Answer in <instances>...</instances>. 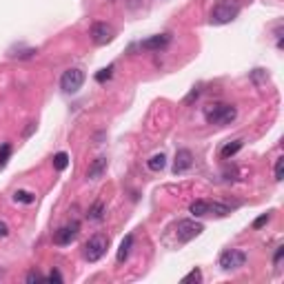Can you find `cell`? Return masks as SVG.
Returning a JSON list of instances; mask_svg holds the SVG:
<instances>
[{
	"instance_id": "cell-1",
	"label": "cell",
	"mask_w": 284,
	"mask_h": 284,
	"mask_svg": "<svg viewBox=\"0 0 284 284\" xmlns=\"http://www.w3.org/2000/svg\"><path fill=\"white\" fill-rule=\"evenodd\" d=\"M237 116V109L233 104H222V102H215L209 104L204 109V120L209 125H231Z\"/></svg>"
},
{
	"instance_id": "cell-2",
	"label": "cell",
	"mask_w": 284,
	"mask_h": 284,
	"mask_svg": "<svg viewBox=\"0 0 284 284\" xmlns=\"http://www.w3.org/2000/svg\"><path fill=\"white\" fill-rule=\"evenodd\" d=\"M107 249H109V237L102 236V233H95V236H91L89 240L85 242L82 255H85L87 262H98V260L107 253Z\"/></svg>"
},
{
	"instance_id": "cell-3",
	"label": "cell",
	"mask_w": 284,
	"mask_h": 284,
	"mask_svg": "<svg viewBox=\"0 0 284 284\" xmlns=\"http://www.w3.org/2000/svg\"><path fill=\"white\" fill-rule=\"evenodd\" d=\"M202 231H204V224L198 222V220H180L178 227H176V236L180 242H191Z\"/></svg>"
},
{
	"instance_id": "cell-4",
	"label": "cell",
	"mask_w": 284,
	"mask_h": 284,
	"mask_svg": "<svg viewBox=\"0 0 284 284\" xmlns=\"http://www.w3.org/2000/svg\"><path fill=\"white\" fill-rule=\"evenodd\" d=\"M240 13L237 4H231V2H222L211 11V25H229L233 22Z\"/></svg>"
},
{
	"instance_id": "cell-5",
	"label": "cell",
	"mask_w": 284,
	"mask_h": 284,
	"mask_svg": "<svg viewBox=\"0 0 284 284\" xmlns=\"http://www.w3.org/2000/svg\"><path fill=\"white\" fill-rule=\"evenodd\" d=\"M85 85V71L82 69H67L60 78V89L65 94H76Z\"/></svg>"
},
{
	"instance_id": "cell-6",
	"label": "cell",
	"mask_w": 284,
	"mask_h": 284,
	"mask_svg": "<svg viewBox=\"0 0 284 284\" xmlns=\"http://www.w3.org/2000/svg\"><path fill=\"white\" fill-rule=\"evenodd\" d=\"M80 236V222H67L65 227H60L56 233H53V244H58V246H67V244H71L76 237Z\"/></svg>"
},
{
	"instance_id": "cell-7",
	"label": "cell",
	"mask_w": 284,
	"mask_h": 284,
	"mask_svg": "<svg viewBox=\"0 0 284 284\" xmlns=\"http://www.w3.org/2000/svg\"><path fill=\"white\" fill-rule=\"evenodd\" d=\"M244 262H246V255L242 253V251H237V249H227L222 255H220V260H218V264H220L222 271L240 269V267H244Z\"/></svg>"
},
{
	"instance_id": "cell-8",
	"label": "cell",
	"mask_w": 284,
	"mask_h": 284,
	"mask_svg": "<svg viewBox=\"0 0 284 284\" xmlns=\"http://www.w3.org/2000/svg\"><path fill=\"white\" fill-rule=\"evenodd\" d=\"M89 36H91V40H94V45H109L113 40V36H116V31H113V27L107 25V22H95V25L91 27Z\"/></svg>"
},
{
	"instance_id": "cell-9",
	"label": "cell",
	"mask_w": 284,
	"mask_h": 284,
	"mask_svg": "<svg viewBox=\"0 0 284 284\" xmlns=\"http://www.w3.org/2000/svg\"><path fill=\"white\" fill-rule=\"evenodd\" d=\"M169 43H171V36L169 34H158V36H151V38L142 40L140 49L142 51H160V49H164Z\"/></svg>"
},
{
	"instance_id": "cell-10",
	"label": "cell",
	"mask_w": 284,
	"mask_h": 284,
	"mask_svg": "<svg viewBox=\"0 0 284 284\" xmlns=\"http://www.w3.org/2000/svg\"><path fill=\"white\" fill-rule=\"evenodd\" d=\"M193 164V153H191L189 149H180L176 153V162H173V173H185L187 169Z\"/></svg>"
},
{
	"instance_id": "cell-11",
	"label": "cell",
	"mask_w": 284,
	"mask_h": 284,
	"mask_svg": "<svg viewBox=\"0 0 284 284\" xmlns=\"http://www.w3.org/2000/svg\"><path fill=\"white\" fill-rule=\"evenodd\" d=\"M104 171H107V158H104V155H100V158H95L94 162L89 164L87 178H89V180H98V178H102Z\"/></svg>"
},
{
	"instance_id": "cell-12",
	"label": "cell",
	"mask_w": 284,
	"mask_h": 284,
	"mask_svg": "<svg viewBox=\"0 0 284 284\" xmlns=\"http://www.w3.org/2000/svg\"><path fill=\"white\" fill-rule=\"evenodd\" d=\"M131 246H134V236H127L125 240L120 242V249H118V255H116V260L118 262H125L127 258H129V253H131Z\"/></svg>"
},
{
	"instance_id": "cell-13",
	"label": "cell",
	"mask_w": 284,
	"mask_h": 284,
	"mask_svg": "<svg viewBox=\"0 0 284 284\" xmlns=\"http://www.w3.org/2000/svg\"><path fill=\"white\" fill-rule=\"evenodd\" d=\"M87 218L91 220V222H100V220L104 218V202L102 200H95L94 204H91L89 213H87Z\"/></svg>"
},
{
	"instance_id": "cell-14",
	"label": "cell",
	"mask_w": 284,
	"mask_h": 284,
	"mask_svg": "<svg viewBox=\"0 0 284 284\" xmlns=\"http://www.w3.org/2000/svg\"><path fill=\"white\" fill-rule=\"evenodd\" d=\"M240 149H242V140H233V142H229V144H224V146H222L220 155H222L224 160H229V158H233V155H236Z\"/></svg>"
},
{
	"instance_id": "cell-15",
	"label": "cell",
	"mask_w": 284,
	"mask_h": 284,
	"mask_svg": "<svg viewBox=\"0 0 284 284\" xmlns=\"http://www.w3.org/2000/svg\"><path fill=\"white\" fill-rule=\"evenodd\" d=\"M146 167L151 169V171H162L164 167H167V158H164V153H155L149 158V162H146Z\"/></svg>"
},
{
	"instance_id": "cell-16",
	"label": "cell",
	"mask_w": 284,
	"mask_h": 284,
	"mask_svg": "<svg viewBox=\"0 0 284 284\" xmlns=\"http://www.w3.org/2000/svg\"><path fill=\"white\" fill-rule=\"evenodd\" d=\"M189 211L193 218H200V215H207L209 213V202L207 200H195V202H191Z\"/></svg>"
},
{
	"instance_id": "cell-17",
	"label": "cell",
	"mask_w": 284,
	"mask_h": 284,
	"mask_svg": "<svg viewBox=\"0 0 284 284\" xmlns=\"http://www.w3.org/2000/svg\"><path fill=\"white\" fill-rule=\"evenodd\" d=\"M209 213L218 215V218H227V215L231 213V209H229L227 204H222V202H209Z\"/></svg>"
},
{
	"instance_id": "cell-18",
	"label": "cell",
	"mask_w": 284,
	"mask_h": 284,
	"mask_svg": "<svg viewBox=\"0 0 284 284\" xmlns=\"http://www.w3.org/2000/svg\"><path fill=\"white\" fill-rule=\"evenodd\" d=\"M67 164H69V155H67L65 151H60V153L53 155V167H56L58 171H65Z\"/></svg>"
},
{
	"instance_id": "cell-19",
	"label": "cell",
	"mask_w": 284,
	"mask_h": 284,
	"mask_svg": "<svg viewBox=\"0 0 284 284\" xmlns=\"http://www.w3.org/2000/svg\"><path fill=\"white\" fill-rule=\"evenodd\" d=\"M9 158H11V144H7V142H4V144L0 146V169L7 167Z\"/></svg>"
},
{
	"instance_id": "cell-20",
	"label": "cell",
	"mask_w": 284,
	"mask_h": 284,
	"mask_svg": "<svg viewBox=\"0 0 284 284\" xmlns=\"http://www.w3.org/2000/svg\"><path fill=\"white\" fill-rule=\"evenodd\" d=\"M13 200H16V202H22V204H31L34 202V193H29V191H16V193H13Z\"/></svg>"
},
{
	"instance_id": "cell-21",
	"label": "cell",
	"mask_w": 284,
	"mask_h": 284,
	"mask_svg": "<svg viewBox=\"0 0 284 284\" xmlns=\"http://www.w3.org/2000/svg\"><path fill=\"white\" fill-rule=\"evenodd\" d=\"M202 280V271L200 269H193V271L189 273V276H185L182 278V284H189V282H200Z\"/></svg>"
},
{
	"instance_id": "cell-22",
	"label": "cell",
	"mask_w": 284,
	"mask_h": 284,
	"mask_svg": "<svg viewBox=\"0 0 284 284\" xmlns=\"http://www.w3.org/2000/svg\"><path fill=\"white\" fill-rule=\"evenodd\" d=\"M269 220H271V213H262L260 218H255V220H253V229H262V227H267Z\"/></svg>"
},
{
	"instance_id": "cell-23",
	"label": "cell",
	"mask_w": 284,
	"mask_h": 284,
	"mask_svg": "<svg viewBox=\"0 0 284 284\" xmlns=\"http://www.w3.org/2000/svg\"><path fill=\"white\" fill-rule=\"evenodd\" d=\"M111 76H113V65H109L107 69H102L100 73H95V80H98V82H104V80H109Z\"/></svg>"
},
{
	"instance_id": "cell-24",
	"label": "cell",
	"mask_w": 284,
	"mask_h": 284,
	"mask_svg": "<svg viewBox=\"0 0 284 284\" xmlns=\"http://www.w3.org/2000/svg\"><path fill=\"white\" fill-rule=\"evenodd\" d=\"M282 178H284V158H282V155H280V158L276 160V180L280 182Z\"/></svg>"
},
{
	"instance_id": "cell-25",
	"label": "cell",
	"mask_w": 284,
	"mask_h": 284,
	"mask_svg": "<svg viewBox=\"0 0 284 284\" xmlns=\"http://www.w3.org/2000/svg\"><path fill=\"white\" fill-rule=\"evenodd\" d=\"M25 280L29 282V284H34V282H45V278L40 276L38 271H29V273H27V278H25Z\"/></svg>"
},
{
	"instance_id": "cell-26",
	"label": "cell",
	"mask_w": 284,
	"mask_h": 284,
	"mask_svg": "<svg viewBox=\"0 0 284 284\" xmlns=\"http://www.w3.org/2000/svg\"><path fill=\"white\" fill-rule=\"evenodd\" d=\"M49 282H62V276H60V271H56V269H53L51 273H49V278H47Z\"/></svg>"
},
{
	"instance_id": "cell-27",
	"label": "cell",
	"mask_w": 284,
	"mask_h": 284,
	"mask_svg": "<svg viewBox=\"0 0 284 284\" xmlns=\"http://www.w3.org/2000/svg\"><path fill=\"white\" fill-rule=\"evenodd\" d=\"M282 255H284V246H280V249L276 251V255H273V264H276V267H278V264H280Z\"/></svg>"
},
{
	"instance_id": "cell-28",
	"label": "cell",
	"mask_w": 284,
	"mask_h": 284,
	"mask_svg": "<svg viewBox=\"0 0 284 284\" xmlns=\"http://www.w3.org/2000/svg\"><path fill=\"white\" fill-rule=\"evenodd\" d=\"M198 95H200V89H193L189 95H187V100H185V102H187V104H189V102H193V100L198 98Z\"/></svg>"
},
{
	"instance_id": "cell-29",
	"label": "cell",
	"mask_w": 284,
	"mask_h": 284,
	"mask_svg": "<svg viewBox=\"0 0 284 284\" xmlns=\"http://www.w3.org/2000/svg\"><path fill=\"white\" fill-rule=\"evenodd\" d=\"M9 236V227L7 222H0V237H7Z\"/></svg>"
},
{
	"instance_id": "cell-30",
	"label": "cell",
	"mask_w": 284,
	"mask_h": 284,
	"mask_svg": "<svg viewBox=\"0 0 284 284\" xmlns=\"http://www.w3.org/2000/svg\"><path fill=\"white\" fill-rule=\"evenodd\" d=\"M0 276H2V273H0Z\"/></svg>"
}]
</instances>
